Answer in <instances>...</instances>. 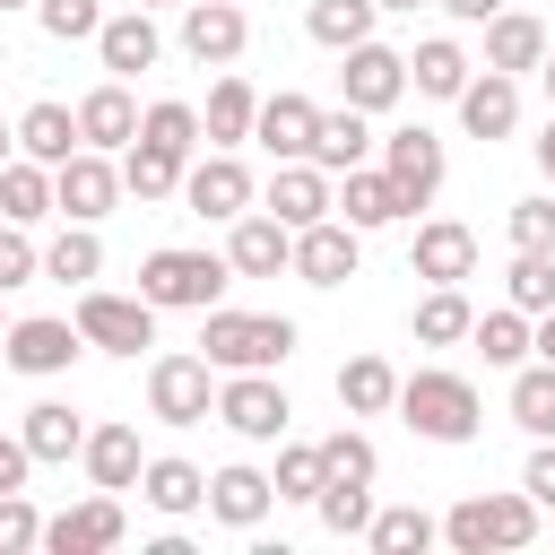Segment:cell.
Segmentation results:
<instances>
[{
  "label": "cell",
  "mask_w": 555,
  "mask_h": 555,
  "mask_svg": "<svg viewBox=\"0 0 555 555\" xmlns=\"http://www.w3.org/2000/svg\"><path fill=\"white\" fill-rule=\"evenodd\" d=\"M121 529H130V520H121V494L95 486V494L69 503L61 520H43V546H52V555H104V546H121Z\"/></svg>",
  "instance_id": "9a60e30c"
},
{
  "label": "cell",
  "mask_w": 555,
  "mask_h": 555,
  "mask_svg": "<svg viewBox=\"0 0 555 555\" xmlns=\"http://www.w3.org/2000/svg\"><path fill=\"white\" fill-rule=\"evenodd\" d=\"M338 61H347V69H338V87H347V104H356V113H390V104L408 95V52H390V43H373V35H364V43H347Z\"/></svg>",
  "instance_id": "7c38bea8"
},
{
  "label": "cell",
  "mask_w": 555,
  "mask_h": 555,
  "mask_svg": "<svg viewBox=\"0 0 555 555\" xmlns=\"http://www.w3.org/2000/svg\"><path fill=\"white\" fill-rule=\"evenodd\" d=\"M503 295L538 321V312L555 304V251H520V260H512V278H503Z\"/></svg>",
  "instance_id": "7bdbcfd3"
},
{
  "label": "cell",
  "mask_w": 555,
  "mask_h": 555,
  "mask_svg": "<svg viewBox=\"0 0 555 555\" xmlns=\"http://www.w3.org/2000/svg\"><path fill=\"white\" fill-rule=\"evenodd\" d=\"M95 52H104V69H113V78H139V69H156L165 35H156V17H147V9H121V17H104V26H95Z\"/></svg>",
  "instance_id": "44dd1931"
},
{
  "label": "cell",
  "mask_w": 555,
  "mask_h": 555,
  "mask_svg": "<svg viewBox=\"0 0 555 555\" xmlns=\"http://www.w3.org/2000/svg\"><path fill=\"white\" fill-rule=\"evenodd\" d=\"M225 278H234V260H217V251H182V243H165V251L139 260V295H147L156 312H208V304L225 295Z\"/></svg>",
  "instance_id": "3957f363"
},
{
  "label": "cell",
  "mask_w": 555,
  "mask_h": 555,
  "mask_svg": "<svg viewBox=\"0 0 555 555\" xmlns=\"http://www.w3.org/2000/svg\"><path fill=\"white\" fill-rule=\"evenodd\" d=\"M17 434H26V451H35V468H52V460H69V451L87 442V425H78V408H69V399H35Z\"/></svg>",
  "instance_id": "4dcf8cb0"
},
{
  "label": "cell",
  "mask_w": 555,
  "mask_h": 555,
  "mask_svg": "<svg viewBox=\"0 0 555 555\" xmlns=\"http://www.w3.org/2000/svg\"><path fill=\"white\" fill-rule=\"evenodd\" d=\"M434 538H442V520H434V512H416V503H390V512H373V520H364V546H373V555H425Z\"/></svg>",
  "instance_id": "d6a6232c"
},
{
  "label": "cell",
  "mask_w": 555,
  "mask_h": 555,
  "mask_svg": "<svg viewBox=\"0 0 555 555\" xmlns=\"http://www.w3.org/2000/svg\"><path fill=\"white\" fill-rule=\"evenodd\" d=\"M468 295L460 286H425V304H416V347H460L468 338Z\"/></svg>",
  "instance_id": "f35d334b"
},
{
  "label": "cell",
  "mask_w": 555,
  "mask_h": 555,
  "mask_svg": "<svg viewBox=\"0 0 555 555\" xmlns=\"http://www.w3.org/2000/svg\"><path fill=\"white\" fill-rule=\"evenodd\" d=\"M269 217L295 234V225H312V217H330V173L312 165V156H286L278 173H269Z\"/></svg>",
  "instance_id": "ffe728a7"
},
{
  "label": "cell",
  "mask_w": 555,
  "mask_h": 555,
  "mask_svg": "<svg viewBox=\"0 0 555 555\" xmlns=\"http://www.w3.org/2000/svg\"><path fill=\"white\" fill-rule=\"evenodd\" d=\"M95 269H104V243H95V225H78V217H69V225L52 234V251H43V278H61V286H87Z\"/></svg>",
  "instance_id": "74e56055"
},
{
  "label": "cell",
  "mask_w": 555,
  "mask_h": 555,
  "mask_svg": "<svg viewBox=\"0 0 555 555\" xmlns=\"http://www.w3.org/2000/svg\"><path fill=\"white\" fill-rule=\"evenodd\" d=\"M434 9H451V17H460V26H486V17H494V9H503V0H434Z\"/></svg>",
  "instance_id": "11a10c76"
},
{
  "label": "cell",
  "mask_w": 555,
  "mask_h": 555,
  "mask_svg": "<svg viewBox=\"0 0 555 555\" xmlns=\"http://www.w3.org/2000/svg\"><path fill=\"white\" fill-rule=\"evenodd\" d=\"M390 399H399V373H390L382 356H347V364H338V408H347V416H382Z\"/></svg>",
  "instance_id": "d590c367"
},
{
  "label": "cell",
  "mask_w": 555,
  "mask_h": 555,
  "mask_svg": "<svg viewBox=\"0 0 555 555\" xmlns=\"http://www.w3.org/2000/svg\"><path fill=\"white\" fill-rule=\"evenodd\" d=\"M9 147H17V130H9V121H0V165H9Z\"/></svg>",
  "instance_id": "91938a15"
},
{
  "label": "cell",
  "mask_w": 555,
  "mask_h": 555,
  "mask_svg": "<svg viewBox=\"0 0 555 555\" xmlns=\"http://www.w3.org/2000/svg\"><path fill=\"white\" fill-rule=\"evenodd\" d=\"M408 87H416V95H460V87H468V52H460L451 35H425V43L408 52Z\"/></svg>",
  "instance_id": "e575fe53"
},
{
  "label": "cell",
  "mask_w": 555,
  "mask_h": 555,
  "mask_svg": "<svg viewBox=\"0 0 555 555\" xmlns=\"http://www.w3.org/2000/svg\"><path fill=\"white\" fill-rule=\"evenodd\" d=\"M69 147H87L69 104H52V95H43V104H26V113H17V156H35V165H61Z\"/></svg>",
  "instance_id": "83f0119b"
},
{
  "label": "cell",
  "mask_w": 555,
  "mask_h": 555,
  "mask_svg": "<svg viewBox=\"0 0 555 555\" xmlns=\"http://www.w3.org/2000/svg\"><path fill=\"white\" fill-rule=\"evenodd\" d=\"M529 356H538V364H555V304L529 321Z\"/></svg>",
  "instance_id": "db71d44e"
},
{
  "label": "cell",
  "mask_w": 555,
  "mask_h": 555,
  "mask_svg": "<svg viewBox=\"0 0 555 555\" xmlns=\"http://www.w3.org/2000/svg\"><path fill=\"white\" fill-rule=\"evenodd\" d=\"M78 338L104 347V356H139V347H156V304H147V295L78 286Z\"/></svg>",
  "instance_id": "5b68a950"
},
{
  "label": "cell",
  "mask_w": 555,
  "mask_h": 555,
  "mask_svg": "<svg viewBox=\"0 0 555 555\" xmlns=\"http://www.w3.org/2000/svg\"><path fill=\"white\" fill-rule=\"evenodd\" d=\"M26 546H43V512L17 486V494H0V555H26Z\"/></svg>",
  "instance_id": "c3c4849f"
},
{
  "label": "cell",
  "mask_w": 555,
  "mask_h": 555,
  "mask_svg": "<svg viewBox=\"0 0 555 555\" xmlns=\"http://www.w3.org/2000/svg\"><path fill=\"white\" fill-rule=\"evenodd\" d=\"M182 165H191V156H173V147H156V139H130L121 191H130V199H173V191H182Z\"/></svg>",
  "instance_id": "1f68e13d"
},
{
  "label": "cell",
  "mask_w": 555,
  "mask_h": 555,
  "mask_svg": "<svg viewBox=\"0 0 555 555\" xmlns=\"http://www.w3.org/2000/svg\"><path fill=\"white\" fill-rule=\"evenodd\" d=\"M26 278H43V251L26 243V225H0V295L26 286Z\"/></svg>",
  "instance_id": "f907efd6"
},
{
  "label": "cell",
  "mask_w": 555,
  "mask_h": 555,
  "mask_svg": "<svg viewBox=\"0 0 555 555\" xmlns=\"http://www.w3.org/2000/svg\"><path fill=\"white\" fill-rule=\"evenodd\" d=\"M78 460H87V486H104V494H121V486H139V425H95L87 442H78Z\"/></svg>",
  "instance_id": "d4e9b609"
},
{
  "label": "cell",
  "mask_w": 555,
  "mask_h": 555,
  "mask_svg": "<svg viewBox=\"0 0 555 555\" xmlns=\"http://www.w3.org/2000/svg\"><path fill=\"white\" fill-rule=\"evenodd\" d=\"M538 61H546V26H538L529 9H494V17H486V69L520 78V69H538Z\"/></svg>",
  "instance_id": "603a6c76"
},
{
  "label": "cell",
  "mask_w": 555,
  "mask_h": 555,
  "mask_svg": "<svg viewBox=\"0 0 555 555\" xmlns=\"http://www.w3.org/2000/svg\"><path fill=\"white\" fill-rule=\"evenodd\" d=\"M460 104V121H468V139H512L520 130V78H503V69H468V87L451 95Z\"/></svg>",
  "instance_id": "ac0fdd59"
},
{
  "label": "cell",
  "mask_w": 555,
  "mask_h": 555,
  "mask_svg": "<svg viewBox=\"0 0 555 555\" xmlns=\"http://www.w3.org/2000/svg\"><path fill=\"white\" fill-rule=\"evenodd\" d=\"M312 512H321L330 538H364V520H373V486H356V477H321Z\"/></svg>",
  "instance_id": "ab89813d"
},
{
  "label": "cell",
  "mask_w": 555,
  "mask_h": 555,
  "mask_svg": "<svg viewBox=\"0 0 555 555\" xmlns=\"http://www.w3.org/2000/svg\"><path fill=\"white\" fill-rule=\"evenodd\" d=\"M356 251H364V234H356L347 217H312V225H295L286 269H295L304 286H347V278H356Z\"/></svg>",
  "instance_id": "9c48e42d"
},
{
  "label": "cell",
  "mask_w": 555,
  "mask_h": 555,
  "mask_svg": "<svg viewBox=\"0 0 555 555\" xmlns=\"http://www.w3.org/2000/svg\"><path fill=\"white\" fill-rule=\"evenodd\" d=\"M408 278H425V286H460V278H477V234H468V225H451V217L416 225Z\"/></svg>",
  "instance_id": "e0dca14e"
},
{
  "label": "cell",
  "mask_w": 555,
  "mask_h": 555,
  "mask_svg": "<svg viewBox=\"0 0 555 555\" xmlns=\"http://www.w3.org/2000/svg\"><path fill=\"white\" fill-rule=\"evenodd\" d=\"M208 408H217L208 356H156V364H147V416H165V425H199Z\"/></svg>",
  "instance_id": "30bf717a"
},
{
  "label": "cell",
  "mask_w": 555,
  "mask_h": 555,
  "mask_svg": "<svg viewBox=\"0 0 555 555\" xmlns=\"http://www.w3.org/2000/svg\"><path fill=\"white\" fill-rule=\"evenodd\" d=\"M199 356H208V373H278L295 356V321L286 312H225V304H208L199 312Z\"/></svg>",
  "instance_id": "6da1fadb"
},
{
  "label": "cell",
  "mask_w": 555,
  "mask_h": 555,
  "mask_svg": "<svg viewBox=\"0 0 555 555\" xmlns=\"http://www.w3.org/2000/svg\"><path fill=\"white\" fill-rule=\"evenodd\" d=\"M390 408H399L408 434H425V442H477V416H486V408H477V382H468V373H442V364L408 373Z\"/></svg>",
  "instance_id": "7a4b0ae2"
},
{
  "label": "cell",
  "mask_w": 555,
  "mask_h": 555,
  "mask_svg": "<svg viewBox=\"0 0 555 555\" xmlns=\"http://www.w3.org/2000/svg\"><path fill=\"white\" fill-rule=\"evenodd\" d=\"M78 139H87V147H104V156L139 139V104H130V87H121V78H104V87L78 104Z\"/></svg>",
  "instance_id": "484cf974"
},
{
  "label": "cell",
  "mask_w": 555,
  "mask_h": 555,
  "mask_svg": "<svg viewBox=\"0 0 555 555\" xmlns=\"http://www.w3.org/2000/svg\"><path fill=\"white\" fill-rule=\"evenodd\" d=\"M373 17H382L373 0H312V9H304V35H312V43H330V52H347V43H364V35H373Z\"/></svg>",
  "instance_id": "8d00e7d4"
},
{
  "label": "cell",
  "mask_w": 555,
  "mask_h": 555,
  "mask_svg": "<svg viewBox=\"0 0 555 555\" xmlns=\"http://www.w3.org/2000/svg\"><path fill=\"white\" fill-rule=\"evenodd\" d=\"M520 494H529L538 512H555V434L529 451V468H520Z\"/></svg>",
  "instance_id": "816d5d0a"
},
{
  "label": "cell",
  "mask_w": 555,
  "mask_h": 555,
  "mask_svg": "<svg viewBox=\"0 0 555 555\" xmlns=\"http://www.w3.org/2000/svg\"><path fill=\"white\" fill-rule=\"evenodd\" d=\"M0 217H9V225H35V217H52V165H35V156H9V165H0Z\"/></svg>",
  "instance_id": "836d02e7"
},
{
  "label": "cell",
  "mask_w": 555,
  "mask_h": 555,
  "mask_svg": "<svg viewBox=\"0 0 555 555\" xmlns=\"http://www.w3.org/2000/svg\"><path fill=\"white\" fill-rule=\"evenodd\" d=\"M373 442L356 434V425H338V434H321V477H356V486H373Z\"/></svg>",
  "instance_id": "f6af8a7d"
},
{
  "label": "cell",
  "mask_w": 555,
  "mask_h": 555,
  "mask_svg": "<svg viewBox=\"0 0 555 555\" xmlns=\"http://www.w3.org/2000/svg\"><path fill=\"white\" fill-rule=\"evenodd\" d=\"M330 217H347L356 234H373V225H399L408 208H399V191H390L382 165H347V173L330 182Z\"/></svg>",
  "instance_id": "2e32d148"
},
{
  "label": "cell",
  "mask_w": 555,
  "mask_h": 555,
  "mask_svg": "<svg viewBox=\"0 0 555 555\" xmlns=\"http://www.w3.org/2000/svg\"><path fill=\"white\" fill-rule=\"evenodd\" d=\"M139 139H156V147H173V156H191V147H199V113L165 95V104H147V113H139Z\"/></svg>",
  "instance_id": "ee69618b"
},
{
  "label": "cell",
  "mask_w": 555,
  "mask_h": 555,
  "mask_svg": "<svg viewBox=\"0 0 555 555\" xmlns=\"http://www.w3.org/2000/svg\"><path fill=\"white\" fill-rule=\"evenodd\" d=\"M468 338L486 347V364H529V312H520V304L477 312V321H468Z\"/></svg>",
  "instance_id": "60d3db41"
},
{
  "label": "cell",
  "mask_w": 555,
  "mask_h": 555,
  "mask_svg": "<svg viewBox=\"0 0 555 555\" xmlns=\"http://www.w3.org/2000/svg\"><path fill=\"white\" fill-rule=\"evenodd\" d=\"M139 9H182V0H139Z\"/></svg>",
  "instance_id": "94428289"
},
{
  "label": "cell",
  "mask_w": 555,
  "mask_h": 555,
  "mask_svg": "<svg viewBox=\"0 0 555 555\" xmlns=\"http://www.w3.org/2000/svg\"><path fill=\"white\" fill-rule=\"evenodd\" d=\"M139 494H147L165 520H191V512H208V477H199L191 460H147V468H139Z\"/></svg>",
  "instance_id": "f1b7e54d"
},
{
  "label": "cell",
  "mask_w": 555,
  "mask_h": 555,
  "mask_svg": "<svg viewBox=\"0 0 555 555\" xmlns=\"http://www.w3.org/2000/svg\"><path fill=\"white\" fill-rule=\"evenodd\" d=\"M251 113H260V95H251V87H243V78L225 69V78L208 87V113H199V139H208V147H243V139H251Z\"/></svg>",
  "instance_id": "f546056e"
},
{
  "label": "cell",
  "mask_w": 555,
  "mask_h": 555,
  "mask_svg": "<svg viewBox=\"0 0 555 555\" xmlns=\"http://www.w3.org/2000/svg\"><path fill=\"white\" fill-rule=\"evenodd\" d=\"M217 425L243 434V442H278V434L295 425V408H286V390H278L269 373H234V382L217 390Z\"/></svg>",
  "instance_id": "8fae6325"
},
{
  "label": "cell",
  "mask_w": 555,
  "mask_h": 555,
  "mask_svg": "<svg viewBox=\"0 0 555 555\" xmlns=\"http://www.w3.org/2000/svg\"><path fill=\"white\" fill-rule=\"evenodd\" d=\"M78 321H52V312H35V321H9V338H0V356L17 364V373H35V382H52V373H69L78 364Z\"/></svg>",
  "instance_id": "4fadbf2b"
},
{
  "label": "cell",
  "mask_w": 555,
  "mask_h": 555,
  "mask_svg": "<svg viewBox=\"0 0 555 555\" xmlns=\"http://www.w3.org/2000/svg\"><path fill=\"white\" fill-rule=\"evenodd\" d=\"M269 503H278V486H269L260 468H243V460L208 477V520H225V529H260Z\"/></svg>",
  "instance_id": "7402d4cb"
},
{
  "label": "cell",
  "mask_w": 555,
  "mask_h": 555,
  "mask_svg": "<svg viewBox=\"0 0 555 555\" xmlns=\"http://www.w3.org/2000/svg\"><path fill=\"white\" fill-rule=\"evenodd\" d=\"M382 173H390V191H399L408 217L434 208V191H442V139H434L425 121H399V130L382 139Z\"/></svg>",
  "instance_id": "8992f818"
},
{
  "label": "cell",
  "mask_w": 555,
  "mask_h": 555,
  "mask_svg": "<svg viewBox=\"0 0 555 555\" xmlns=\"http://www.w3.org/2000/svg\"><path fill=\"white\" fill-rule=\"evenodd\" d=\"M35 17H43L52 43H95V26H104L95 0H35Z\"/></svg>",
  "instance_id": "7dc6e473"
},
{
  "label": "cell",
  "mask_w": 555,
  "mask_h": 555,
  "mask_svg": "<svg viewBox=\"0 0 555 555\" xmlns=\"http://www.w3.org/2000/svg\"><path fill=\"white\" fill-rule=\"evenodd\" d=\"M35 477V451H26V434H0V494H17Z\"/></svg>",
  "instance_id": "f5cc1de1"
},
{
  "label": "cell",
  "mask_w": 555,
  "mask_h": 555,
  "mask_svg": "<svg viewBox=\"0 0 555 555\" xmlns=\"http://www.w3.org/2000/svg\"><path fill=\"white\" fill-rule=\"evenodd\" d=\"M512 416H520V434H555V364H520L512 373Z\"/></svg>",
  "instance_id": "b9f144b4"
},
{
  "label": "cell",
  "mask_w": 555,
  "mask_h": 555,
  "mask_svg": "<svg viewBox=\"0 0 555 555\" xmlns=\"http://www.w3.org/2000/svg\"><path fill=\"white\" fill-rule=\"evenodd\" d=\"M442 538L460 546V555H486V546H529L538 538V503L512 486V494H468V503H451L442 512Z\"/></svg>",
  "instance_id": "277c9868"
},
{
  "label": "cell",
  "mask_w": 555,
  "mask_h": 555,
  "mask_svg": "<svg viewBox=\"0 0 555 555\" xmlns=\"http://www.w3.org/2000/svg\"><path fill=\"white\" fill-rule=\"evenodd\" d=\"M512 243L520 251H555V191H538V199L512 208Z\"/></svg>",
  "instance_id": "681fc988"
},
{
  "label": "cell",
  "mask_w": 555,
  "mask_h": 555,
  "mask_svg": "<svg viewBox=\"0 0 555 555\" xmlns=\"http://www.w3.org/2000/svg\"><path fill=\"white\" fill-rule=\"evenodd\" d=\"M0 338H9V321H0Z\"/></svg>",
  "instance_id": "be15d7a7"
},
{
  "label": "cell",
  "mask_w": 555,
  "mask_h": 555,
  "mask_svg": "<svg viewBox=\"0 0 555 555\" xmlns=\"http://www.w3.org/2000/svg\"><path fill=\"white\" fill-rule=\"evenodd\" d=\"M538 78H546V95H555V43H546V61H538Z\"/></svg>",
  "instance_id": "680465c9"
},
{
  "label": "cell",
  "mask_w": 555,
  "mask_h": 555,
  "mask_svg": "<svg viewBox=\"0 0 555 555\" xmlns=\"http://www.w3.org/2000/svg\"><path fill=\"white\" fill-rule=\"evenodd\" d=\"M373 147H382V139H373V113L338 104V113H321V121H312V147H304V156H312V165L338 182V173H347V165H364Z\"/></svg>",
  "instance_id": "d6986e66"
},
{
  "label": "cell",
  "mask_w": 555,
  "mask_h": 555,
  "mask_svg": "<svg viewBox=\"0 0 555 555\" xmlns=\"http://www.w3.org/2000/svg\"><path fill=\"white\" fill-rule=\"evenodd\" d=\"M182 199H191V217H243L251 208V165L234 156V147H208V156H191L182 165Z\"/></svg>",
  "instance_id": "ba28073f"
},
{
  "label": "cell",
  "mask_w": 555,
  "mask_h": 555,
  "mask_svg": "<svg viewBox=\"0 0 555 555\" xmlns=\"http://www.w3.org/2000/svg\"><path fill=\"white\" fill-rule=\"evenodd\" d=\"M286 251H295V234H286L269 208H260V217H251V208L234 217V243H225L234 278H278V269H286Z\"/></svg>",
  "instance_id": "cb8c5ba5"
},
{
  "label": "cell",
  "mask_w": 555,
  "mask_h": 555,
  "mask_svg": "<svg viewBox=\"0 0 555 555\" xmlns=\"http://www.w3.org/2000/svg\"><path fill=\"white\" fill-rule=\"evenodd\" d=\"M373 9H390V17H416V9H425V0H373Z\"/></svg>",
  "instance_id": "6f0895ef"
},
{
  "label": "cell",
  "mask_w": 555,
  "mask_h": 555,
  "mask_svg": "<svg viewBox=\"0 0 555 555\" xmlns=\"http://www.w3.org/2000/svg\"><path fill=\"white\" fill-rule=\"evenodd\" d=\"M113 199H121V165H113L104 147H69V156L52 165V217H78V225H95Z\"/></svg>",
  "instance_id": "52a82bcc"
},
{
  "label": "cell",
  "mask_w": 555,
  "mask_h": 555,
  "mask_svg": "<svg viewBox=\"0 0 555 555\" xmlns=\"http://www.w3.org/2000/svg\"><path fill=\"white\" fill-rule=\"evenodd\" d=\"M538 165H546V191H555V113H546V130H538Z\"/></svg>",
  "instance_id": "9f6ffc18"
},
{
  "label": "cell",
  "mask_w": 555,
  "mask_h": 555,
  "mask_svg": "<svg viewBox=\"0 0 555 555\" xmlns=\"http://www.w3.org/2000/svg\"><path fill=\"white\" fill-rule=\"evenodd\" d=\"M312 121H321V104H304V95H269V104L251 113V139L286 165V156H304V147H312Z\"/></svg>",
  "instance_id": "4316f807"
},
{
  "label": "cell",
  "mask_w": 555,
  "mask_h": 555,
  "mask_svg": "<svg viewBox=\"0 0 555 555\" xmlns=\"http://www.w3.org/2000/svg\"><path fill=\"white\" fill-rule=\"evenodd\" d=\"M243 35H251L243 0H182V52H191L199 69H225V61L243 52Z\"/></svg>",
  "instance_id": "5bb4252c"
},
{
  "label": "cell",
  "mask_w": 555,
  "mask_h": 555,
  "mask_svg": "<svg viewBox=\"0 0 555 555\" xmlns=\"http://www.w3.org/2000/svg\"><path fill=\"white\" fill-rule=\"evenodd\" d=\"M0 9H26V0H0Z\"/></svg>",
  "instance_id": "6125c7cd"
},
{
  "label": "cell",
  "mask_w": 555,
  "mask_h": 555,
  "mask_svg": "<svg viewBox=\"0 0 555 555\" xmlns=\"http://www.w3.org/2000/svg\"><path fill=\"white\" fill-rule=\"evenodd\" d=\"M269 486H278V503H312L321 494V442H286Z\"/></svg>",
  "instance_id": "bcb514c9"
}]
</instances>
